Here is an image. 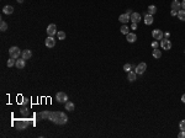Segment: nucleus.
<instances>
[{"label": "nucleus", "instance_id": "obj_1", "mask_svg": "<svg viewBox=\"0 0 185 138\" xmlns=\"http://www.w3.org/2000/svg\"><path fill=\"white\" fill-rule=\"evenodd\" d=\"M36 120L37 121H42V120H49L51 122L56 123L58 126H63L68 122V117L64 112L62 111H42L40 113L36 115Z\"/></svg>", "mask_w": 185, "mask_h": 138}, {"label": "nucleus", "instance_id": "obj_2", "mask_svg": "<svg viewBox=\"0 0 185 138\" xmlns=\"http://www.w3.org/2000/svg\"><path fill=\"white\" fill-rule=\"evenodd\" d=\"M21 51H20V48L19 47H16V46H13V47H10L9 48V56L11 57V58H15V59H17L20 56H21Z\"/></svg>", "mask_w": 185, "mask_h": 138}, {"label": "nucleus", "instance_id": "obj_3", "mask_svg": "<svg viewBox=\"0 0 185 138\" xmlns=\"http://www.w3.org/2000/svg\"><path fill=\"white\" fill-rule=\"evenodd\" d=\"M56 99H57V101L59 102V104H66V102L68 101V96H67V94H66V92H63V91L57 92Z\"/></svg>", "mask_w": 185, "mask_h": 138}, {"label": "nucleus", "instance_id": "obj_4", "mask_svg": "<svg viewBox=\"0 0 185 138\" xmlns=\"http://www.w3.org/2000/svg\"><path fill=\"white\" fill-rule=\"evenodd\" d=\"M44 45H46V47H48V48H53V47L56 46V38L53 36H48L46 38V41H44Z\"/></svg>", "mask_w": 185, "mask_h": 138}, {"label": "nucleus", "instance_id": "obj_5", "mask_svg": "<svg viewBox=\"0 0 185 138\" xmlns=\"http://www.w3.org/2000/svg\"><path fill=\"white\" fill-rule=\"evenodd\" d=\"M46 31H47V35H48V36H54V35L57 33V25H56V24L48 25Z\"/></svg>", "mask_w": 185, "mask_h": 138}, {"label": "nucleus", "instance_id": "obj_6", "mask_svg": "<svg viewBox=\"0 0 185 138\" xmlns=\"http://www.w3.org/2000/svg\"><path fill=\"white\" fill-rule=\"evenodd\" d=\"M146 69H147V64L142 62V63H140L137 67H136V69H135V72H136V74H143L144 72H146Z\"/></svg>", "mask_w": 185, "mask_h": 138}, {"label": "nucleus", "instance_id": "obj_7", "mask_svg": "<svg viewBox=\"0 0 185 138\" xmlns=\"http://www.w3.org/2000/svg\"><path fill=\"white\" fill-rule=\"evenodd\" d=\"M152 36L154 40H162L164 37V33L162 32V30H158V29H154L152 31Z\"/></svg>", "mask_w": 185, "mask_h": 138}, {"label": "nucleus", "instance_id": "obj_8", "mask_svg": "<svg viewBox=\"0 0 185 138\" xmlns=\"http://www.w3.org/2000/svg\"><path fill=\"white\" fill-rule=\"evenodd\" d=\"M160 46L163 49H165V51H169L171 48V42L168 40V38H165V40H162L160 41Z\"/></svg>", "mask_w": 185, "mask_h": 138}, {"label": "nucleus", "instance_id": "obj_9", "mask_svg": "<svg viewBox=\"0 0 185 138\" xmlns=\"http://www.w3.org/2000/svg\"><path fill=\"white\" fill-rule=\"evenodd\" d=\"M130 21H132L133 24H138L141 21V15L138 13H132L130 15Z\"/></svg>", "mask_w": 185, "mask_h": 138}, {"label": "nucleus", "instance_id": "obj_10", "mask_svg": "<svg viewBox=\"0 0 185 138\" xmlns=\"http://www.w3.org/2000/svg\"><path fill=\"white\" fill-rule=\"evenodd\" d=\"M25 65H26V61H25L24 58H17V59H16V64H15V67H16L17 69H24V68H25Z\"/></svg>", "mask_w": 185, "mask_h": 138}, {"label": "nucleus", "instance_id": "obj_11", "mask_svg": "<svg viewBox=\"0 0 185 138\" xmlns=\"http://www.w3.org/2000/svg\"><path fill=\"white\" fill-rule=\"evenodd\" d=\"M126 40H127V42H130V43H133V42H136V40H137V36H136V33L128 32L127 35H126Z\"/></svg>", "mask_w": 185, "mask_h": 138}, {"label": "nucleus", "instance_id": "obj_12", "mask_svg": "<svg viewBox=\"0 0 185 138\" xmlns=\"http://www.w3.org/2000/svg\"><path fill=\"white\" fill-rule=\"evenodd\" d=\"M32 57V52L30 51V49H25L22 53H21V58H24L25 61H27V59H30Z\"/></svg>", "mask_w": 185, "mask_h": 138}, {"label": "nucleus", "instance_id": "obj_13", "mask_svg": "<svg viewBox=\"0 0 185 138\" xmlns=\"http://www.w3.org/2000/svg\"><path fill=\"white\" fill-rule=\"evenodd\" d=\"M181 8V3L179 0H173L171 1V10H180Z\"/></svg>", "mask_w": 185, "mask_h": 138}, {"label": "nucleus", "instance_id": "obj_14", "mask_svg": "<svg viewBox=\"0 0 185 138\" xmlns=\"http://www.w3.org/2000/svg\"><path fill=\"white\" fill-rule=\"evenodd\" d=\"M3 13H4V14H6V15H10V14H13V13H14V8H13L11 5H6V6H4V8H3Z\"/></svg>", "mask_w": 185, "mask_h": 138}, {"label": "nucleus", "instance_id": "obj_15", "mask_svg": "<svg viewBox=\"0 0 185 138\" xmlns=\"http://www.w3.org/2000/svg\"><path fill=\"white\" fill-rule=\"evenodd\" d=\"M144 24L146 25H152L153 24V15H149V14H146L144 15Z\"/></svg>", "mask_w": 185, "mask_h": 138}, {"label": "nucleus", "instance_id": "obj_16", "mask_svg": "<svg viewBox=\"0 0 185 138\" xmlns=\"http://www.w3.org/2000/svg\"><path fill=\"white\" fill-rule=\"evenodd\" d=\"M118 20H120L122 24H127L128 21H130V15H128V14H122V15H120Z\"/></svg>", "mask_w": 185, "mask_h": 138}, {"label": "nucleus", "instance_id": "obj_17", "mask_svg": "<svg viewBox=\"0 0 185 138\" xmlns=\"http://www.w3.org/2000/svg\"><path fill=\"white\" fill-rule=\"evenodd\" d=\"M147 14H149V15H154L157 13V8H156V5H149L148 6V9H147Z\"/></svg>", "mask_w": 185, "mask_h": 138}, {"label": "nucleus", "instance_id": "obj_18", "mask_svg": "<svg viewBox=\"0 0 185 138\" xmlns=\"http://www.w3.org/2000/svg\"><path fill=\"white\" fill-rule=\"evenodd\" d=\"M16 127H17V129H25V128H27V122L26 121H24V122H17L16 123Z\"/></svg>", "mask_w": 185, "mask_h": 138}, {"label": "nucleus", "instance_id": "obj_19", "mask_svg": "<svg viewBox=\"0 0 185 138\" xmlns=\"http://www.w3.org/2000/svg\"><path fill=\"white\" fill-rule=\"evenodd\" d=\"M152 56H153L156 59H158V58H160V57H162V52H160L159 49L154 48V49H153V52H152Z\"/></svg>", "mask_w": 185, "mask_h": 138}, {"label": "nucleus", "instance_id": "obj_20", "mask_svg": "<svg viewBox=\"0 0 185 138\" xmlns=\"http://www.w3.org/2000/svg\"><path fill=\"white\" fill-rule=\"evenodd\" d=\"M127 79L130 81H135L137 77H136V72H128V75H127Z\"/></svg>", "mask_w": 185, "mask_h": 138}, {"label": "nucleus", "instance_id": "obj_21", "mask_svg": "<svg viewBox=\"0 0 185 138\" xmlns=\"http://www.w3.org/2000/svg\"><path fill=\"white\" fill-rule=\"evenodd\" d=\"M66 110L69 111V112L73 111V110H74V104L71 102V101H67V102H66Z\"/></svg>", "mask_w": 185, "mask_h": 138}, {"label": "nucleus", "instance_id": "obj_22", "mask_svg": "<svg viewBox=\"0 0 185 138\" xmlns=\"http://www.w3.org/2000/svg\"><path fill=\"white\" fill-rule=\"evenodd\" d=\"M178 17H179V20L185 21V10H179L178 11Z\"/></svg>", "mask_w": 185, "mask_h": 138}, {"label": "nucleus", "instance_id": "obj_23", "mask_svg": "<svg viewBox=\"0 0 185 138\" xmlns=\"http://www.w3.org/2000/svg\"><path fill=\"white\" fill-rule=\"evenodd\" d=\"M15 64H16V59L11 58V57H10V59H8V62H6V65L8 67H14Z\"/></svg>", "mask_w": 185, "mask_h": 138}, {"label": "nucleus", "instance_id": "obj_24", "mask_svg": "<svg viewBox=\"0 0 185 138\" xmlns=\"http://www.w3.org/2000/svg\"><path fill=\"white\" fill-rule=\"evenodd\" d=\"M20 112H21V115H22V116H29V115H30L27 107H21V108H20Z\"/></svg>", "mask_w": 185, "mask_h": 138}, {"label": "nucleus", "instance_id": "obj_25", "mask_svg": "<svg viewBox=\"0 0 185 138\" xmlns=\"http://www.w3.org/2000/svg\"><path fill=\"white\" fill-rule=\"evenodd\" d=\"M0 30H1V31H6V30H8V24H6L5 21H3V20H1V22H0Z\"/></svg>", "mask_w": 185, "mask_h": 138}, {"label": "nucleus", "instance_id": "obj_26", "mask_svg": "<svg viewBox=\"0 0 185 138\" xmlns=\"http://www.w3.org/2000/svg\"><path fill=\"white\" fill-rule=\"evenodd\" d=\"M57 37H58V40H64V38H66V32H63V31H58Z\"/></svg>", "mask_w": 185, "mask_h": 138}, {"label": "nucleus", "instance_id": "obj_27", "mask_svg": "<svg viewBox=\"0 0 185 138\" xmlns=\"http://www.w3.org/2000/svg\"><path fill=\"white\" fill-rule=\"evenodd\" d=\"M128 30H130V29L127 27V25H126V24H124V25H122V27H121V33H124V35H127V33H128Z\"/></svg>", "mask_w": 185, "mask_h": 138}, {"label": "nucleus", "instance_id": "obj_28", "mask_svg": "<svg viewBox=\"0 0 185 138\" xmlns=\"http://www.w3.org/2000/svg\"><path fill=\"white\" fill-rule=\"evenodd\" d=\"M132 68H133V65H131V64H130V63H126V64H125V65H124V70H125V72H131V69H132Z\"/></svg>", "mask_w": 185, "mask_h": 138}, {"label": "nucleus", "instance_id": "obj_29", "mask_svg": "<svg viewBox=\"0 0 185 138\" xmlns=\"http://www.w3.org/2000/svg\"><path fill=\"white\" fill-rule=\"evenodd\" d=\"M179 127H180V129H181V131H185V120H183L181 122L179 123Z\"/></svg>", "mask_w": 185, "mask_h": 138}, {"label": "nucleus", "instance_id": "obj_30", "mask_svg": "<svg viewBox=\"0 0 185 138\" xmlns=\"http://www.w3.org/2000/svg\"><path fill=\"white\" fill-rule=\"evenodd\" d=\"M170 15L171 16H178V10H171V11H170Z\"/></svg>", "mask_w": 185, "mask_h": 138}, {"label": "nucleus", "instance_id": "obj_31", "mask_svg": "<svg viewBox=\"0 0 185 138\" xmlns=\"http://www.w3.org/2000/svg\"><path fill=\"white\" fill-rule=\"evenodd\" d=\"M179 138H185V131H181L180 133H179V136H178Z\"/></svg>", "mask_w": 185, "mask_h": 138}, {"label": "nucleus", "instance_id": "obj_32", "mask_svg": "<svg viewBox=\"0 0 185 138\" xmlns=\"http://www.w3.org/2000/svg\"><path fill=\"white\" fill-rule=\"evenodd\" d=\"M131 29H132V30H137V24H133V22H132V25H131Z\"/></svg>", "mask_w": 185, "mask_h": 138}, {"label": "nucleus", "instance_id": "obj_33", "mask_svg": "<svg viewBox=\"0 0 185 138\" xmlns=\"http://www.w3.org/2000/svg\"><path fill=\"white\" fill-rule=\"evenodd\" d=\"M152 47H153V48H157V47H158V43H157V41H154V42L152 43Z\"/></svg>", "mask_w": 185, "mask_h": 138}, {"label": "nucleus", "instance_id": "obj_34", "mask_svg": "<svg viewBox=\"0 0 185 138\" xmlns=\"http://www.w3.org/2000/svg\"><path fill=\"white\" fill-rule=\"evenodd\" d=\"M169 36H170V33H169V32L164 33V37H165V38H169Z\"/></svg>", "mask_w": 185, "mask_h": 138}, {"label": "nucleus", "instance_id": "obj_35", "mask_svg": "<svg viewBox=\"0 0 185 138\" xmlns=\"http://www.w3.org/2000/svg\"><path fill=\"white\" fill-rule=\"evenodd\" d=\"M181 8H183V10H185V0H183V3H181Z\"/></svg>", "mask_w": 185, "mask_h": 138}, {"label": "nucleus", "instance_id": "obj_36", "mask_svg": "<svg viewBox=\"0 0 185 138\" xmlns=\"http://www.w3.org/2000/svg\"><path fill=\"white\" fill-rule=\"evenodd\" d=\"M126 14H128V15H131V14H132V11H131V10L128 9V10H126Z\"/></svg>", "mask_w": 185, "mask_h": 138}, {"label": "nucleus", "instance_id": "obj_37", "mask_svg": "<svg viewBox=\"0 0 185 138\" xmlns=\"http://www.w3.org/2000/svg\"><path fill=\"white\" fill-rule=\"evenodd\" d=\"M181 101H183V102H184V104H185V94H184V95H183V96H181Z\"/></svg>", "mask_w": 185, "mask_h": 138}, {"label": "nucleus", "instance_id": "obj_38", "mask_svg": "<svg viewBox=\"0 0 185 138\" xmlns=\"http://www.w3.org/2000/svg\"><path fill=\"white\" fill-rule=\"evenodd\" d=\"M17 3H24V0H16Z\"/></svg>", "mask_w": 185, "mask_h": 138}]
</instances>
